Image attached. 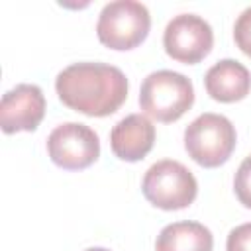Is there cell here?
Returning a JSON list of instances; mask_svg holds the SVG:
<instances>
[{
	"label": "cell",
	"instance_id": "6da1fadb",
	"mask_svg": "<svg viewBox=\"0 0 251 251\" xmlns=\"http://www.w3.org/2000/svg\"><path fill=\"white\" fill-rule=\"evenodd\" d=\"M127 78L122 69L106 63H73L55 80L59 100L84 116L104 118L114 114L127 98Z\"/></svg>",
	"mask_w": 251,
	"mask_h": 251
},
{
	"label": "cell",
	"instance_id": "7a4b0ae2",
	"mask_svg": "<svg viewBox=\"0 0 251 251\" xmlns=\"http://www.w3.org/2000/svg\"><path fill=\"white\" fill-rule=\"evenodd\" d=\"M194 104V86L188 76L176 71L161 69L149 73L139 88L141 110L163 124L176 122Z\"/></svg>",
	"mask_w": 251,
	"mask_h": 251
},
{
	"label": "cell",
	"instance_id": "3957f363",
	"mask_svg": "<svg viewBox=\"0 0 251 251\" xmlns=\"http://www.w3.org/2000/svg\"><path fill=\"white\" fill-rule=\"evenodd\" d=\"M235 143V127L222 114H200L184 129V149L188 157L206 169L224 165L231 157Z\"/></svg>",
	"mask_w": 251,
	"mask_h": 251
},
{
	"label": "cell",
	"instance_id": "277c9868",
	"mask_svg": "<svg viewBox=\"0 0 251 251\" xmlns=\"http://www.w3.org/2000/svg\"><path fill=\"white\" fill-rule=\"evenodd\" d=\"M151 27L145 4L135 0H116L102 8L96 22V35L102 45L114 51H129L143 43Z\"/></svg>",
	"mask_w": 251,
	"mask_h": 251
},
{
	"label": "cell",
	"instance_id": "5b68a950",
	"mask_svg": "<svg viewBox=\"0 0 251 251\" xmlns=\"http://www.w3.org/2000/svg\"><path fill=\"white\" fill-rule=\"evenodd\" d=\"M141 190L147 202H151L155 208L182 210L194 202L198 182L188 167L173 159H163L145 171Z\"/></svg>",
	"mask_w": 251,
	"mask_h": 251
},
{
	"label": "cell",
	"instance_id": "8992f818",
	"mask_svg": "<svg viewBox=\"0 0 251 251\" xmlns=\"http://www.w3.org/2000/svg\"><path fill=\"white\" fill-rule=\"evenodd\" d=\"M51 161L65 171H80L100 157V139L94 129L80 122H65L47 137Z\"/></svg>",
	"mask_w": 251,
	"mask_h": 251
},
{
	"label": "cell",
	"instance_id": "52a82bcc",
	"mask_svg": "<svg viewBox=\"0 0 251 251\" xmlns=\"http://www.w3.org/2000/svg\"><path fill=\"white\" fill-rule=\"evenodd\" d=\"M163 45L171 59L194 65L200 63L214 47L212 25L196 14H178L175 16L163 33Z\"/></svg>",
	"mask_w": 251,
	"mask_h": 251
},
{
	"label": "cell",
	"instance_id": "ba28073f",
	"mask_svg": "<svg viewBox=\"0 0 251 251\" xmlns=\"http://www.w3.org/2000/svg\"><path fill=\"white\" fill-rule=\"evenodd\" d=\"M45 116V96L37 84H18L2 96L0 126L4 133L33 131Z\"/></svg>",
	"mask_w": 251,
	"mask_h": 251
},
{
	"label": "cell",
	"instance_id": "9c48e42d",
	"mask_svg": "<svg viewBox=\"0 0 251 251\" xmlns=\"http://www.w3.org/2000/svg\"><path fill=\"white\" fill-rule=\"evenodd\" d=\"M155 143V126L143 114L122 118L110 131V147L120 161H141Z\"/></svg>",
	"mask_w": 251,
	"mask_h": 251
},
{
	"label": "cell",
	"instance_id": "30bf717a",
	"mask_svg": "<svg viewBox=\"0 0 251 251\" xmlns=\"http://www.w3.org/2000/svg\"><path fill=\"white\" fill-rule=\"evenodd\" d=\"M206 92L224 104L243 100L251 90V73L235 59H222L214 63L204 76Z\"/></svg>",
	"mask_w": 251,
	"mask_h": 251
},
{
	"label": "cell",
	"instance_id": "8fae6325",
	"mask_svg": "<svg viewBox=\"0 0 251 251\" xmlns=\"http://www.w3.org/2000/svg\"><path fill=\"white\" fill-rule=\"evenodd\" d=\"M214 235L200 222H173L161 229L155 251H212Z\"/></svg>",
	"mask_w": 251,
	"mask_h": 251
},
{
	"label": "cell",
	"instance_id": "7c38bea8",
	"mask_svg": "<svg viewBox=\"0 0 251 251\" xmlns=\"http://www.w3.org/2000/svg\"><path fill=\"white\" fill-rule=\"evenodd\" d=\"M233 188H235L237 200L245 208H251V155H247L241 161V165L237 167V173L233 178Z\"/></svg>",
	"mask_w": 251,
	"mask_h": 251
},
{
	"label": "cell",
	"instance_id": "4fadbf2b",
	"mask_svg": "<svg viewBox=\"0 0 251 251\" xmlns=\"http://www.w3.org/2000/svg\"><path fill=\"white\" fill-rule=\"evenodd\" d=\"M233 39H235V45L247 57H251V6L237 16L233 25Z\"/></svg>",
	"mask_w": 251,
	"mask_h": 251
},
{
	"label": "cell",
	"instance_id": "5bb4252c",
	"mask_svg": "<svg viewBox=\"0 0 251 251\" xmlns=\"http://www.w3.org/2000/svg\"><path fill=\"white\" fill-rule=\"evenodd\" d=\"M226 251H251V222L241 224L229 231Z\"/></svg>",
	"mask_w": 251,
	"mask_h": 251
},
{
	"label": "cell",
	"instance_id": "9a60e30c",
	"mask_svg": "<svg viewBox=\"0 0 251 251\" xmlns=\"http://www.w3.org/2000/svg\"><path fill=\"white\" fill-rule=\"evenodd\" d=\"M84 251H110V249H106V247H88Z\"/></svg>",
	"mask_w": 251,
	"mask_h": 251
}]
</instances>
